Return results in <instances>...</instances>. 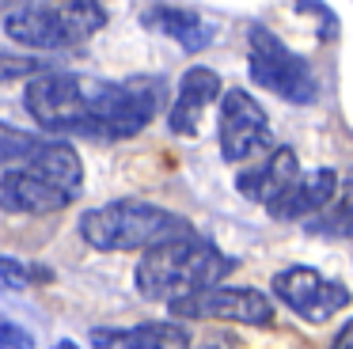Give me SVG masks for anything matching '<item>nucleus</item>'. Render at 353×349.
Instances as JSON below:
<instances>
[{
	"instance_id": "f257e3e1",
	"label": "nucleus",
	"mask_w": 353,
	"mask_h": 349,
	"mask_svg": "<svg viewBox=\"0 0 353 349\" xmlns=\"http://www.w3.org/2000/svg\"><path fill=\"white\" fill-rule=\"evenodd\" d=\"M232 258L221 255L209 239L186 232L175 239H163L156 247H148L137 262V292L145 300H175V296L198 292V288L221 285V277L232 273Z\"/></svg>"
},
{
	"instance_id": "f03ea898",
	"label": "nucleus",
	"mask_w": 353,
	"mask_h": 349,
	"mask_svg": "<svg viewBox=\"0 0 353 349\" xmlns=\"http://www.w3.org/2000/svg\"><path fill=\"white\" fill-rule=\"evenodd\" d=\"M186 232H194L186 217L148 201H133V197L95 205L80 217V235L95 250H148Z\"/></svg>"
},
{
	"instance_id": "7ed1b4c3",
	"label": "nucleus",
	"mask_w": 353,
	"mask_h": 349,
	"mask_svg": "<svg viewBox=\"0 0 353 349\" xmlns=\"http://www.w3.org/2000/svg\"><path fill=\"white\" fill-rule=\"evenodd\" d=\"M27 114L50 133H84L99 141V126L92 118V76L77 72H34L27 83Z\"/></svg>"
},
{
	"instance_id": "20e7f679",
	"label": "nucleus",
	"mask_w": 353,
	"mask_h": 349,
	"mask_svg": "<svg viewBox=\"0 0 353 349\" xmlns=\"http://www.w3.org/2000/svg\"><path fill=\"white\" fill-rule=\"evenodd\" d=\"M247 61H251V65H247L251 68V80L259 83V88L274 91L285 103L307 106L319 95V80H315L312 65H307L300 53H292L274 30L251 27V34H247Z\"/></svg>"
},
{
	"instance_id": "39448f33",
	"label": "nucleus",
	"mask_w": 353,
	"mask_h": 349,
	"mask_svg": "<svg viewBox=\"0 0 353 349\" xmlns=\"http://www.w3.org/2000/svg\"><path fill=\"white\" fill-rule=\"evenodd\" d=\"M160 110V83L156 80H133V83H110L92 80V118L103 137H133L148 126Z\"/></svg>"
},
{
	"instance_id": "423d86ee",
	"label": "nucleus",
	"mask_w": 353,
	"mask_h": 349,
	"mask_svg": "<svg viewBox=\"0 0 353 349\" xmlns=\"http://www.w3.org/2000/svg\"><path fill=\"white\" fill-rule=\"evenodd\" d=\"M168 311L175 319H221V323H243V326H270L274 323V303L259 288H232V285H209L198 292H186L168 300Z\"/></svg>"
},
{
	"instance_id": "0eeeda50",
	"label": "nucleus",
	"mask_w": 353,
	"mask_h": 349,
	"mask_svg": "<svg viewBox=\"0 0 353 349\" xmlns=\"http://www.w3.org/2000/svg\"><path fill=\"white\" fill-rule=\"evenodd\" d=\"M274 133H270V118L259 106V99L243 88H232L221 95V156L228 163H243V159L259 156L270 148Z\"/></svg>"
},
{
	"instance_id": "6e6552de",
	"label": "nucleus",
	"mask_w": 353,
	"mask_h": 349,
	"mask_svg": "<svg viewBox=\"0 0 353 349\" xmlns=\"http://www.w3.org/2000/svg\"><path fill=\"white\" fill-rule=\"evenodd\" d=\"M274 296L285 308L296 311L300 319H307V323H327L330 315H338L350 303V288L342 281H327L312 266H289V270H281L274 277Z\"/></svg>"
},
{
	"instance_id": "1a4fd4ad",
	"label": "nucleus",
	"mask_w": 353,
	"mask_h": 349,
	"mask_svg": "<svg viewBox=\"0 0 353 349\" xmlns=\"http://www.w3.org/2000/svg\"><path fill=\"white\" fill-rule=\"evenodd\" d=\"M72 201V194H65L61 186H54L50 179L34 174L31 167H16V171L0 174V209L19 212V217H46V212H61Z\"/></svg>"
},
{
	"instance_id": "9d476101",
	"label": "nucleus",
	"mask_w": 353,
	"mask_h": 349,
	"mask_svg": "<svg viewBox=\"0 0 353 349\" xmlns=\"http://www.w3.org/2000/svg\"><path fill=\"white\" fill-rule=\"evenodd\" d=\"M338 194V174L330 167H315L307 174H296L274 201H266L274 220H304L315 217L319 209H327Z\"/></svg>"
},
{
	"instance_id": "9b49d317",
	"label": "nucleus",
	"mask_w": 353,
	"mask_h": 349,
	"mask_svg": "<svg viewBox=\"0 0 353 349\" xmlns=\"http://www.w3.org/2000/svg\"><path fill=\"white\" fill-rule=\"evenodd\" d=\"M216 99H221V76L205 65L186 68L183 80H179V91H175V106H171V114H168L171 133L194 137L201 126V114H205L209 103H216Z\"/></svg>"
},
{
	"instance_id": "f8f14e48",
	"label": "nucleus",
	"mask_w": 353,
	"mask_h": 349,
	"mask_svg": "<svg viewBox=\"0 0 353 349\" xmlns=\"http://www.w3.org/2000/svg\"><path fill=\"white\" fill-rule=\"evenodd\" d=\"M300 174V163H296V152L292 148H274L262 163L247 167V171H239L236 179V190L243 197H251V201H274L277 194H281L285 186H289L292 179Z\"/></svg>"
},
{
	"instance_id": "ddd939ff",
	"label": "nucleus",
	"mask_w": 353,
	"mask_h": 349,
	"mask_svg": "<svg viewBox=\"0 0 353 349\" xmlns=\"http://www.w3.org/2000/svg\"><path fill=\"white\" fill-rule=\"evenodd\" d=\"M95 349H194L179 323H141L130 330H92Z\"/></svg>"
},
{
	"instance_id": "4468645a",
	"label": "nucleus",
	"mask_w": 353,
	"mask_h": 349,
	"mask_svg": "<svg viewBox=\"0 0 353 349\" xmlns=\"http://www.w3.org/2000/svg\"><path fill=\"white\" fill-rule=\"evenodd\" d=\"M23 167H31L34 174L50 179L54 186H61L65 194H72V197H77L80 186H84V163H80L77 148L65 144V141H42Z\"/></svg>"
},
{
	"instance_id": "2eb2a0df",
	"label": "nucleus",
	"mask_w": 353,
	"mask_h": 349,
	"mask_svg": "<svg viewBox=\"0 0 353 349\" xmlns=\"http://www.w3.org/2000/svg\"><path fill=\"white\" fill-rule=\"evenodd\" d=\"M145 27H152V30H160V34L175 38L183 50H201V46H209V38H213L194 8H179V4L148 8V12H145Z\"/></svg>"
},
{
	"instance_id": "dca6fc26",
	"label": "nucleus",
	"mask_w": 353,
	"mask_h": 349,
	"mask_svg": "<svg viewBox=\"0 0 353 349\" xmlns=\"http://www.w3.org/2000/svg\"><path fill=\"white\" fill-rule=\"evenodd\" d=\"M50 15H54L57 30H61L65 46H77L84 38H92L95 30H103L107 23V8L103 0H46Z\"/></svg>"
},
{
	"instance_id": "f3484780",
	"label": "nucleus",
	"mask_w": 353,
	"mask_h": 349,
	"mask_svg": "<svg viewBox=\"0 0 353 349\" xmlns=\"http://www.w3.org/2000/svg\"><path fill=\"white\" fill-rule=\"evenodd\" d=\"M338 190H342V197L315 212V220H307L312 235H327V239H350L353 235V167L345 171V182Z\"/></svg>"
},
{
	"instance_id": "a211bd4d",
	"label": "nucleus",
	"mask_w": 353,
	"mask_h": 349,
	"mask_svg": "<svg viewBox=\"0 0 353 349\" xmlns=\"http://www.w3.org/2000/svg\"><path fill=\"white\" fill-rule=\"evenodd\" d=\"M39 144H42L39 133H27V129H16V126H4L0 121V163H27Z\"/></svg>"
},
{
	"instance_id": "6ab92c4d",
	"label": "nucleus",
	"mask_w": 353,
	"mask_h": 349,
	"mask_svg": "<svg viewBox=\"0 0 353 349\" xmlns=\"http://www.w3.org/2000/svg\"><path fill=\"white\" fill-rule=\"evenodd\" d=\"M34 72H42L39 57H23V53H4L0 50V83L19 80V76H34Z\"/></svg>"
},
{
	"instance_id": "aec40b11",
	"label": "nucleus",
	"mask_w": 353,
	"mask_h": 349,
	"mask_svg": "<svg viewBox=\"0 0 353 349\" xmlns=\"http://www.w3.org/2000/svg\"><path fill=\"white\" fill-rule=\"evenodd\" d=\"M34 281L31 266L19 262V258H0V285L4 288H27Z\"/></svg>"
},
{
	"instance_id": "412c9836",
	"label": "nucleus",
	"mask_w": 353,
	"mask_h": 349,
	"mask_svg": "<svg viewBox=\"0 0 353 349\" xmlns=\"http://www.w3.org/2000/svg\"><path fill=\"white\" fill-rule=\"evenodd\" d=\"M0 349H39V346H34L31 330L8 323V319H0Z\"/></svg>"
},
{
	"instance_id": "4be33fe9",
	"label": "nucleus",
	"mask_w": 353,
	"mask_h": 349,
	"mask_svg": "<svg viewBox=\"0 0 353 349\" xmlns=\"http://www.w3.org/2000/svg\"><path fill=\"white\" fill-rule=\"evenodd\" d=\"M330 349H353V319H345L342 326H338L334 341H330Z\"/></svg>"
},
{
	"instance_id": "5701e85b",
	"label": "nucleus",
	"mask_w": 353,
	"mask_h": 349,
	"mask_svg": "<svg viewBox=\"0 0 353 349\" xmlns=\"http://www.w3.org/2000/svg\"><path fill=\"white\" fill-rule=\"evenodd\" d=\"M19 4H27V0H0V12H12V8H19Z\"/></svg>"
},
{
	"instance_id": "b1692460",
	"label": "nucleus",
	"mask_w": 353,
	"mask_h": 349,
	"mask_svg": "<svg viewBox=\"0 0 353 349\" xmlns=\"http://www.w3.org/2000/svg\"><path fill=\"white\" fill-rule=\"evenodd\" d=\"M57 349H80V346H77V341H69V338H65V341H57Z\"/></svg>"
}]
</instances>
